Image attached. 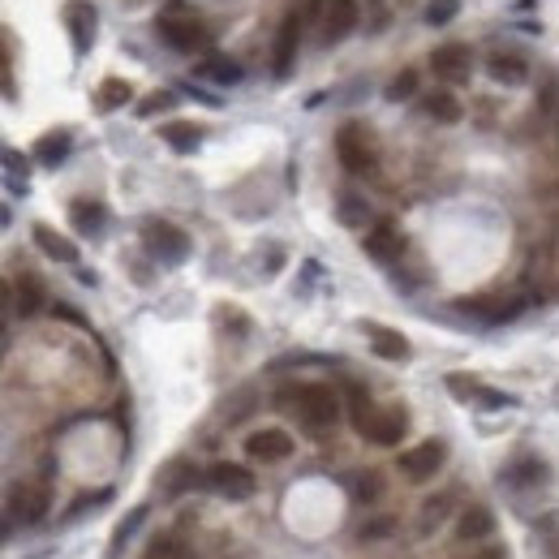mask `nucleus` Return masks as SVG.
Returning <instances> with one entry per match:
<instances>
[{
    "label": "nucleus",
    "instance_id": "1",
    "mask_svg": "<svg viewBox=\"0 0 559 559\" xmlns=\"http://www.w3.org/2000/svg\"><path fill=\"white\" fill-rule=\"evenodd\" d=\"M284 405L297 409V418L310 430H327L340 422V396L327 383H306V387H284Z\"/></svg>",
    "mask_w": 559,
    "mask_h": 559
},
{
    "label": "nucleus",
    "instance_id": "2",
    "mask_svg": "<svg viewBox=\"0 0 559 559\" xmlns=\"http://www.w3.org/2000/svg\"><path fill=\"white\" fill-rule=\"evenodd\" d=\"M405 430H409V413L400 405H375L362 422H357V435L370 439L375 448H396V443L405 439Z\"/></svg>",
    "mask_w": 559,
    "mask_h": 559
},
{
    "label": "nucleus",
    "instance_id": "3",
    "mask_svg": "<svg viewBox=\"0 0 559 559\" xmlns=\"http://www.w3.org/2000/svg\"><path fill=\"white\" fill-rule=\"evenodd\" d=\"M142 246H147V254H155L168 267H177V263L190 258V237H185L177 224H168V220H147L142 224Z\"/></svg>",
    "mask_w": 559,
    "mask_h": 559
},
{
    "label": "nucleus",
    "instance_id": "4",
    "mask_svg": "<svg viewBox=\"0 0 559 559\" xmlns=\"http://www.w3.org/2000/svg\"><path fill=\"white\" fill-rule=\"evenodd\" d=\"M336 155H340L344 172H353V177H366V172L375 168V142L366 138L362 125H344L340 129L336 134Z\"/></svg>",
    "mask_w": 559,
    "mask_h": 559
},
{
    "label": "nucleus",
    "instance_id": "5",
    "mask_svg": "<svg viewBox=\"0 0 559 559\" xmlns=\"http://www.w3.org/2000/svg\"><path fill=\"white\" fill-rule=\"evenodd\" d=\"M155 31H160L177 52H198V48H207V31L198 26L194 13H181V9L160 13V18H155Z\"/></svg>",
    "mask_w": 559,
    "mask_h": 559
},
{
    "label": "nucleus",
    "instance_id": "6",
    "mask_svg": "<svg viewBox=\"0 0 559 559\" xmlns=\"http://www.w3.org/2000/svg\"><path fill=\"white\" fill-rule=\"evenodd\" d=\"M448 461V448H443L439 439H426L418 443V448H409V452H400V473H405L409 482H426V478H435L439 465Z\"/></svg>",
    "mask_w": 559,
    "mask_h": 559
},
{
    "label": "nucleus",
    "instance_id": "7",
    "mask_svg": "<svg viewBox=\"0 0 559 559\" xmlns=\"http://www.w3.org/2000/svg\"><path fill=\"white\" fill-rule=\"evenodd\" d=\"M430 69H435L439 82L461 86V82H469V74H473V56H469L465 43H443V48L430 52Z\"/></svg>",
    "mask_w": 559,
    "mask_h": 559
},
{
    "label": "nucleus",
    "instance_id": "8",
    "mask_svg": "<svg viewBox=\"0 0 559 559\" xmlns=\"http://www.w3.org/2000/svg\"><path fill=\"white\" fill-rule=\"evenodd\" d=\"M207 486L224 499H250L254 495V473L246 465H233V461H220L207 469Z\"/></svg>",
    "mask_w": 559,
    "mask_h": 559
},
{
    "label": "nucleus",
    "instance_id": "9",
    "mask_svg": "<svg viewBox=\"0 0 559 559\" xmlns=\"http://www.w3.org/2000/svg\"><path fill=\"white\" fill-rule=\"evenodd\" d=\"M246 456H250V461H263V465L289 461V456H293V439H289V430H280V426H263V430H254V435L246 439Z\"/></svg>",
    "mask_w": 559,
    "mask_h": 559
},
{
    "label": "nucleus",
    "instance_id": "10",
    "mask_svg": "<svg viewBox=\"0 0 559 559\" xmlns=\"http://www.w3.org/2000/svg\"><path fill=\"white\" fill-rule=\"evenodd\" d=\"M301 31H306V22H301L297 9H289V18H284L280 31H276V52H271V74H276V78H289L293 56H297V43H301Z\"/></svg>",
    "mask_w": 559,
    "mask_h": 559
},
{
    "label": "nucleus",
    "instance_id": "11",
    "mask_svg": "<svg viewBox=\"0 0 559 559\" xmlns=\"http://www.w3.org/2000/svg\"><path fill=\"white\" fill-rule=\"evenodd\" d=\"M65 26H69V39H74V52H78V56L91 52L95 26H99L91 0H65Z\"/></svg>",
    "mask_w": 559,
    "mask_h": 559
},
{
    "label": "nucleus",
    "instance_id": "12",
    "mask_svg": "<svg viewBox=\"0 0 559 559\" xmlns=\"http://www.w3.org/2000/svg\"><path fill=\"white\" fill-rule=\"evenodd\" d=\"M353 26H357V0H327L323 26H319V39L327 43V48L340 43V39H349Z\"/></svg>",
    "mask_w": 559,
    "mask_h": 559
},
{
    "label": "nucleus",
    "instance_id": "13",
    "mask_svg": "<svg viewBox=\"0 0 559 559\" xmlns=\"http://www.w3.org/2000/svg\"><path fill=\"white\" fill-rule=\"evenodd\" d=\"M43 512H48V491L43 486H13L9 491V521L35 525L43 521Z\"/></svg>",
    "mask_w": 559,
    "mask_h": 559
},
{
    "label": "nucleus",
    "instance_id": "14",
    "mask_svg": "<svg viewBox=\"0 0 559 559\" xmlns=\"http://www.w3.org/2000/svg\"><path fill=\"white\" fill-rule=\"evenodd\" d=\"M456 310L469 314V319H482V323H508L521 314V301H504V297H461Z\"/></svg>",
    "mask_w": 559,
    "mask_h": 559
},
{
    "label": "nucleus",
    "instance_id": "15",
    "mask_svg": "<svg viewBox=\"0 0 559 559\" xmlns=\"http://www.w3.org/2000/svg\"><path fill=\"white\" fill-rule=\"evenodd\" d=\"M366 254L379 258V263H396V258L405 254V233H400L396 224H387V220L375 224V228L366 233Z\"/></svg>",
    "mask_w": 559,
    "mask_h": 559
},
{
    "label": "nucleus",
    "instance_id": "16",
    "mask_svg": "<svg viewBox=\"0 0 559 559\" xmlns=\"http://www.w3.org/2000/svg\"><path fill=\"white\" fill-rule=\"evenodd\" d=\"M366 336H370V349H375V357H383V362H405V357H409V340L400 332H392V327L366 323Z\"/></svg>",
    "mask_w": 559,
    "mask_h": 559
},
{
    "label": "nucleus",
    "instance_id": "17",
    "mask_svg": "<svg viewBox=\"0 0 559 559\" xmlns=\"http://www.w3.org/2000/svg\"><path fill=\"white\" fill-rule=\"evenodd\" d=\"M486 74H491V82L521 86V82H529V65L516 52H491L486 56Z\"/></svg>",
    "mask_w": 559,
    "mask_h": 559
},
{
    "label": "nucleus",
    "instance_id": "18",
    "mask_svg": "<svg viewBox=\"0 0 559 559\" xmlns=\"http://www.w3.org/2000/svg\"><path fill=\"white\" fill-rule=\"evenodd\" d=\"M491 534H495V516H491V508H482V504H469L461 512V521H456V538L461 542H482Z\"/></svg>",
    "mask_w": 559,
    "mask_h": 559
},
{
    "label": "nucleus",
    "instance_id": "19",
    "mask_svg": "<svg viewBox=\"0 0 559 559\" xmlns=\"http://www.w3.org/2000/svg\"><path fill=\"white\" fill-rule=\"evenodd\" d=\"M35 246L48 258H56V263H78V246L69 237L56 233V228H48V224H35Z\"/></svg>",
    "mask_w": 559,
    "mask_h": 559
},
{
    "label": "nucleus",
    "instance_id": "20",
    "mask_svg": "<svg viewBox=\"0 0 559 559\" xmlns=\"http://www.w3.org/2000/svg\"><path fill=\"white\" fill-rule=\"evenodd\" d=\"M69 147H74L69 129H52V134H43V138L35 142V160H39L43 168H56V164H65Z\"/></svg>",
    "mask_w": 559,
    "mask_h": 559
},
{
    "label": "nucleus",
    "instance_id": "21",
    "mask_svg": "<svg viewBox=\"0 0 559 559\" xmlns=\"http://www.w3.org/2000/svg\"><path fill=\"white\" fill-rule=\"evenodd\" d=\"M160 138H164L177 155H190V151H198V142H203V129L190 125V121H168V125L160 129Z\"/></svg>",
    "mask_w": 559,
    "mask_h": 559
},
{
    "label": "nucleus",
    "instance_id": "22",
    "mask_svg": "<svg viewBox=\"0 0 559 559\" xmlns=\"http://www.w3.org/2000/svg\"><path fill=\"white\" fill-rule=\"evenodd\" d=\"M69 220H74V228L78 233H104V220H108V211L99 207V203H91V198H78L74 207H69Z\"/></svg>",
    "mask_w": 559,
    "mask_h": 559
},
{
    "label": "nucleus",
    "instance_id": "23",
    "mask_svg": "<svg viewBox=\"0 0 559 559\" xmlns=\"http://www.w3.org/2000/svg\"><path fill=\"white\" fill-rule=\"evenodd\" d=\"M13 301H18V314L22 319H31V314H39L43 310V284L35 280V276H22L18 284H13Z\"/></svg>",
    "mask_w": 559,
    "mask_h": 559
},
{
    "label": "nucleus",
    "instance_id": "24",
    "mask_svg": "<svg viewBox=\"0 0 559 559\" xmlns=\"http://www.w3.org/2000/svg\"><path fill=\"white\" fill-rule=\"evenodd\" d=\"M448 512H452V495H435V499H426V504H422V521H418V534H422V538H430L443 521H448Z\"/></svg>",
    "mask_w": 559,
    "mask_h": 559
},
{
    "label": "nucleus",
    "instance_id": "25",
    "mask_svg": "<svg viewBox=\"0 0 559 559\" xmlns=\"http://www.w3.org/2000/svg\"><path fill=\"white\" fill-rule=\"evenodd\" d=\"M198 78H211V82H220V86H233V82H241V65L228 61V56H207V61L198 65Z\"/></svg>",
    "mask_w": 559,
    "mask_h": 559
},
{
    "label": "nucleus",
    "instance_id": "26",
    "mask_svg": "<svg viewBox=\"0 0 559 559\" xmlns=\"http://www.w3.org/2000/svg\"><path fill=\"white\" fill-rule=\"evenodd\" d=\"M349 486H353V499H357V504H375V499L383 495V478H379L375 469H357Z\"/></svg>",
    "mask_w": 559,
    "mask_h": 559
},
{
    "label": "nucleus",
    "instance_id": "27",
    "mask_svg": "<svg viewBox=\"0 0 559 559\" xmlns=\"http://www.w3.org/2000/svg\"><path fill=\"white\" fill-rule=\"evenodd\" d=\"M422 108H426V117H435V121H443V125L461 121V104H456V95H448V91H435Z\"/></svg>",
    "mask_w": 559,
    "mask_h": 559
},
{
    "label": "nucleus",
    "instance_id": "28",
    "mask_svg": "<svg viewBox=\"0 0 559 559\" xmlns=\"http://www.w3.org/2000/svg\"><path fill=\"white\" fill-rule=\"evenodd\" d=\"M336 215H340V224H349V228H366L370 207H366V198H357V194H340Z\"/></svg>",
    "mask_w": 559,
    "mask_h": 559
},
{
    "label": "nucleus",
    "instance_id": "29",
    "mask_svg": "<svg viewBox=\"0 0 559 559\" xmlns=\"http://www.w3.org/2000/svg\"><path fill=\"white\" fill-rule=\"evenodd\" d=\"M147 559H190V547L177 534H160V538H151Z\"/></svg>",
    "mask_w": 559,
    "mask_h": 559
},
{
    "label": "nucleus",
    "instance_id": "30",
    "mask_svg": "<svg viewBox=\"0 0 559 559\" xmlns=\"http://www.w3.org/2000/svg\"><path fill=\"white\" fill-rule=\"evenodd\" d=\"M5 185L13 194H26V160L13 147H5Z\"/></svg>",
    "mask_w": 559,
    "mask_h": 559
},
{
    "label": "nucleus",
    "instance_id": "31",
    "mask_svg": "<svg viewBox=\"0 0 559 559\" xmlns=\"http://www.w3.org/2000/svg\"><path fill=\"white\" fill-rule=\"evenodd\" d=\"M129 82H121V78H104V86H99V108H121V104H129Z\"/></svg>",
    "mask_w": 559,
    "mask_h": 559
},
{
    "label": "nucleus",
    "instance_id": "32",
    "mask_svg": "<svg viewBox=\"0 0 559 559\" xmlns=\"http://www.w3.org/2000/svg\"><path fill=\"white\" fill-rule=\"evenodd\" d=\"M413 91H418V74L405 69V74H396L392 86H387V99H392V104H405V99H413Z\"/></svg>",
    "mask_w": 559,
    "mask_h": 559
},
{
    "label": "nucleus",
    "instance_id": "33",
    "mask_svg": "<svg viewBox=\"0 0 559 559\" xmlns=\"http://www.w3.org/2000/svg\"><path fill=\"white\" fill-rule=\"evenodd\" d=\"M392 534H396L392 516H379V521H366L362 529H357V538H362V542H379V538H392Z\"/></svg>",
    "mask_w": 559,
    "mask_h": 559
},
{
    "label": "nucleus",
    "instance_id": "34",
    "mask_svg": "<svg viewBox=\"0 0 559 559\" xmlns=\"http://www.w3.org/2000/svg\"><path fill=\"white\" fill-rule=\"evenodd\" d=\"M456 9H461L456 0H430V5H426V22L430 26H448L456 18Z\"/></svg>",
    "mask_w": 559,
    "mask_h": 559
},
{
    "label": "nucleus",
    "instance_id": "35",
    "mask_svg": "<svg viewBox=\"0 0 559 559\" xmlns=\"http://www.w3.org/2000/svg\"><path fill=\"white\" fill-rule=\"evenodd\" d=\"M142 516H147V508H134V516H129L125 525H117V534H112V551H108V559H117V555H121V547H125V538L134 534V525L142 521Z\"/></svg>",
    "mask_w": 559,
    "mask_h": 559
},
{
    "label": "nucleus",
    "instance_id": "36",
    "mask_svg": "<svg viewBox=\"0 0 559 559\" xmlns=\"http://www.w3.org/2000/svg\"><path fill=\"white\" fill-rule=\"evenodd\" d=\"M349 409H353V426L362 422V418H366L370 409H375V405H370V396H366V387H357V383H349Z\"/></svg>",
    "mask_w": 559,
    "mask_h": 559
},
{
    "label": "nucleus",
    "instance_id": "37",
    "mask_svg": "<svg viewBox=\"0 0 559 559\" xmlns=\"http://www.w3.org/2000/svg\"><path fill=\"white\" fill-rule=\"evenodd\" d=\"M160 108H172V95H151V99H142L138 104L142 117H151V112H160Z\"/></svg>",
    "mask_w": 559,
    "mask_h": 559
},
{
    "label": "nucleus",
    "instance_id": "38",
    "mask_svg": "<svg viewBox=\"0 0 559 559\" xmlns=\"http://www.w3.org/2000/svg\"><path fill=\"white\" fill-rule=\"evenodd\" d=\"M465 559H504V547H482V551H473Z\"/></svg>",
    "mask_w": 559,
    "mask_h": 559
}]
</instances>
